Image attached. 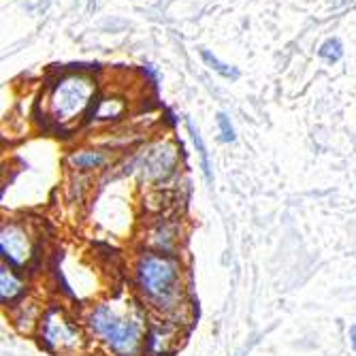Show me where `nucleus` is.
<instances>
[{
    "label": "nucleus",
    "mask_w": 356,
    "mask_h": 356,
    "mask_svg": "<svg viewBox=\"0 0 356 356\" xmlns=\"http://www.w3.org/2000/svg\"><path fill=\"white\" fill-rule=\"evenodd\" d=\"M90 325L113 352L122 356H133L139 350L141 327L133 316H126L111 305H99L92 314Z\"/></svg>",
    "instance_id": "f257e3e1"
},
{
    "label": "nucleus",
    "mask_w": 356,
    "mask_h": 356,
    "mask_svg": "<svg viewBox=\"0 0 356 356\" xmlns=\"http://www.w3.org/2000/svg\"><path fill=\"white\" fill-rule=\"evenodd\" d=\"M343 54V47H341V41L339 39H329L325 45L320 47V58H325L329 62H337Z\"/></svg>",
    "instance_id": "9d476101"
},
{
    "label": "nucleus",
    "mask_w": 356,
    "mask_h": 356,
    "mask_svg": "<svg viewBox=\"0 0 356 356\" xmlns=\"http://www.w3.org/2000/svg\"><path fill=\"white\" fill-rule=\"evenodd\" d=\"M201 56H203V60L209 64V69H213V71H216V73H220L222 77H226V79H237V77H239V71H237V69H233V67H229V64L220 62L211 51L203 49V51H201Z\"/></svg>",
    "instance_id": "1a4fd4ad"
},
{
    "label": "nucleus",
    "mask_w": 356,
    "mask_h": 356,
    "mask_svg": "<svg viewBox=\"0 0 356 356\" xmlns=\"http://www.w3.org/2000/svg\"><path fill=\"white\" fill-rule=\"evenodd\" d=\"M139 284L158 303H171L177 297L179 267L173 258L147 254L139 263Z\"/></svg>",
    "instance_id": "f03ea898"
},
{
    "label": "nucleus",
    "mask_w": 356,
    "mask_h": 356,
    "mask_svg": "<svg viewBox=\"0 0 356 356\" xmlns=\"http://www.w3.org/2000/svg\"><path fill=\"white\" fill-rule=\"evenodd\" d=\"M94 88L86 77L64 79L51 94V115L56 122H71L83 113Z\"/></svg>",
    "instance_id": "7ed1b4c3"
},
{
    "label": "nucleus",
    "mask_w": 356,
    "mask_h": 356,
    "mask_svg": "<svg viewBox=\"0 0 356 356\" xmlns=\"http://www.w3.org/2000/svg\"><path fill=\"white\" fill-rule=\"evenodd\" d=\"M186 124H188V131H190V135H192V141H194V145H197V152H199V156H201L203 173H205L207 181H211V165H209L207 147H205V143H203V139H201V133L197 131V128H194V124H192L190 120H186Z\"/></svg>",
    "instance_id": "6e6552de"
},
{
    "label": "nucleus",
    "mask_w": 356,
    "mask_h": 356,
    "mask_svg": "<svg viewBox=\"0 0 356 356\" xmlns=\"http://www.w3.org/2000/svg\"><path fill=\"white\" fill-rule=\"evenodd\" d=\"M175 152L169 145H158L143 156V173L147 177H165L173 171Z\"/></svg>",
    "instance_id": "423d86ee"
},
{
    "label": "nucleus",
    "mask_w": 356,
    "mask_h": 356,
    "mask_svg": "<svg viewBox=\"0 0 356 356\" xmlns=\"http://www.w3.org/2000/svg\"><path fill=\"white\" fill-rule=\"evenodd\" d=\"M22 293H24L22 282L5 267L3 273H0V297H3L5 303H9V301H15Z\"/></svg>",
    "instance_id": "0eeeda50"
},
{
    "label": "nucleus",
    "mask_w": 356,
    "mask_h": 356,
    "mask_svg": "<svg viewBox=\"0 0 356 356\" xmlns=\"http://www.w3.org/2000/svg\"><path fill=\"white\" fill-rule=\"evenodd\" d=\"M73 163H75L77 167L92 169V167L103 165V156H101V154H94V152H90V154H77V156H73Z\"/></svg>",
    "instance_id": "9b49d317"
},
{
    "label": "nucleus",
    "mask_w": 356,
    "mask_h": 356,
    "mask_svg": "<svg viewBox=\"0 0 356 356\" xmlns=\"http://www.w3.org/2000/svg\"><path fill=\"white\" fill-rule=\"evenodd\" d=\"M218 126H220V133H222V141H226V143L235 141V128H233L231 120L226 118L224 113L218 115Z\"/></svg>",
    "instance_id": "f8f14e48"
},
{
    "label": "nucleus",
    "mask_w": 356,
    "mask_h": 356,
    "mask_svg": "<svg viewBox=\"0 0 356 356\" xmlns=\"http://www.w3.org/2000/svg\"><path fill=\"white\" fill-rule=\"evenodd\" d=\"M0 248H3L5 258H9L15 265H24L28 258L32 256V243L28 233L22 229V226H5L3 235H0Z\"/></svg>",
    "instance_id": "39448f33"
},
{
    "label": "nucleus",
    "mask_w": 356,
    "mask_h": 356,
    "mask_svg": "<svg viewBox=\"0 0 356 356\" xmlns=\"http://www.w3.org/2000/svg\"><path fill=\"white\" fill-rule=\"evenodd\" d=\"M350 341H352V348L356 350V327L350 329Z\"/></svg>",
    "instance_id": "ddd939ff"
},
{
    "label": "nucleus",
    "mask_w": 356,
    "mask_h": 356,
    "mask_svg": "<svg viewBox=\"0 0 356 356\" xmlns=\"http://www.w3.org/2000/svg\"><path fill=\"white\" fill-rule=\"evenodd\" d=\"M43 341L58 354H69L81 346V333L62 309H51L43 320Z\"/></svg>",
    "instance_id": "20e7f679"
}]
</instances>
